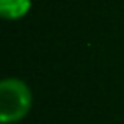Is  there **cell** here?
I'll list each match as a JSON object with an SVG mask.
<instances>
[{
  "label": "cell",
  "instance_id": "cell-1",
  "mask_svg": "<svg viewBox=\"0 0 124 124\" xmlns=\"http://www.w3.org/2000/svg\"><path fill=\"white\" fill-rule=\"evenodd\" d=\"M31 89L20 78H4L0 82V120L2 124L18 122L31 109Z\"/></svg>",
  "mask_w": 124,
  "mask_h": 124
},
{
  "label": "cell",
  "instance_id": "cell-2",
  "mask_svg": "<svg viewBox=\"0 0 124 124\" xmlns=\"http://www.w3.org/2000/svg\"><path fill=\"white\" fill-rule=\"evenodd\" d=\"M31 9V0H0V15L6 20H18Z\"/></svg>",
  "mask_w": 124,
  "mask_h": 124
}]
</instances>
